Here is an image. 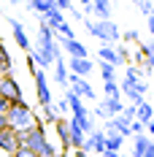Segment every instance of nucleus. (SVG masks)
<instances>
[{"label": "nucleus", "instance_id": "1", "mask_svg": "<svg viewBox=\"0 0 154 157\" xmlns=\"http://www.w3.org/2000/svg\"><path fill=\"white\" fill-rule=\"evenodd\" d=\"M19 146L30 149L32 155H38V157H62V152H57V149L49 144L46 130L38 125V122H35L32 127H27V130L19 133Z\"/></svg>", "mask_w": 154, "mask_h": 157}, {"label": "nucleus", "instance_id": "12", "mask_svg": "<svg viewBox=\"0 0 154 157\" xmlns=\"http://www.w3.org/2000/svg\"><path fill=\"white\" fill-rule=\"evenodd\" d=\"M65 122H68V136H70V146H73V149H81V146H84V138H87V136H84V130L78 127V122L73 119V117H70V119H65Z\"/></svg>", "mask_w": 154, "mask_h": 157}, {"label": "nucleus", "instance_id": "30", "mask_svg": "<svg viewBox=\"0 0 154 157\" xmlns=\"http://www.w3.org/2000/svg\"><path fill=\"white\" fill-rule=\"evenodd\" d=\"M122 98H130V106H141V103L146 100V98H143V95H141L138 90H124V92H122Z\"/></svg>", "mask_w": 154, "mask_h": 157}, {"label": "nucleus", "instance_id": "34", "mask_svg": "<svg viewBox=\"0 0 154 157\" xmlns=\"http://www.w3.org/2000/svg\"><path fill=\"white\" fill-rule=\"evenodd\" d=\"M130 133H133V136H143V133H146V125H141V122L133 119V122H130Z\"/></svg>", "mask_w": 154, "mask_h": 157}, {"label": "nucleus", "instance_id": "4", "mask_svg": "<svg viewBox=\"0 0 154 157\" xmlns=\"http://www.w3.org/2000/svg\"><path fill=\"white\" fill-rule=\"evenodd\" d=\"M0 98H6L8 103H24L22 87H19V81H16L11 73H6V76L0 78Z\"/></svg>", "mask_w": 154, "mask_h": 157}, {"label": "nucleus", "instance_id": "28", "mask_svg": "<svg viewBox=\"0 0 154 157\" xmlns=\"http://www.w3.org/2000/svg\"><path fill=\"white\" fill-rule=\"evenodd\" d=\"M54 33H60V38H62V41H73V38H76V33H73V27H70L68 22H62V25H60V27H57Z\"/></svg>", "mask_w": 154, "mask_h": 157}, {"label": "nucleus", "instance_id": "46", "mask_svg": "<svg viewBox=\"0 0 154 157\" xmlns=\"http://www.w3.org/2000/svg\"><path fill=\"white\" fill-rule=\"evenodd\" d=\"M130 3H138V0H130Z\"/></svg>", "mask_w": 154, "mask_h": 157}, {"label": "nucleus", "instance_id": "16", "mask_svg": "<svg viewBox=\"0 0 154 157\" xmlns=\"http://www.w3.org/2000/svg\"><path fill=\"white\" fill-rule=\"evenodd\" d=\"M51 68H54V81L62 90H68V65H65V60H54Z\"/></svg>", "mask_w": 154, "mask_h": 157}, {"label": "nucleus", "instance_id": "21", "mask_svg": "<svg viewBox=\"0 0 154 157\" xmlns=\"http://www.w3.org/2000/svg\"><path fill=\"white\" fill-rule=\"evenodd\" d=\"M11 71H14V57L8 54L6 44L0 41V73H11Z\"/></svg>", "mask_w": 154, "mask_h": 157}, {"label": "nucleus", "instance_id": "9", "mask_svg": "<svg viewBox=\"0 0 154 157\" xmlns=\"http://www.w3.org/2000/svg\"><path fill=\"white\" fill-rule=\"evenodd\" d=\"M84 152H97V155H103L106 152V133L103 130H92L89 133V138H84V146H81Z\"/></svg>", "mask_w": 154, "mask_h": 157}, {"label": "nucleus", "instance_id": "31", "mask_svg": "<svg viewBox=\"0 0 154 157\" xmlns=\"http://www.w3.org/2000/svg\"><path fill=\"white\" fill-rule=\"evenodd\" d=\"M114 52H116V57L122 60V65H127V63H130V49L124 46V44H116V46H114Z\"/></svg>", "mask_w": 154, "mask_h": 157}, {"label": "nucleus", "instance_id": "25", "mask_svg": "<svg viewBox=\"0 0 154 157\" xmlns=\"http://www.w3.org/2000/svg\"><path fill=\"white\" fill-rule=\"evenodd\" d=\"M100 78H103V84H106V81H116V68L100 63Z\"/></svg>", "mask_w": 154, "mask_h": 157}, {"label": "nucleus", "instance_id": "41", "mask_svg": "<svg viewBox=\"0 0 154 157\" xmlns=\"http://www.w3.org/2000/svg\"><path fill=\"white\" fill-rule=\"evenodd\" d=\"M103 157H122L119 152H103Z\"/></svg>", "mask_w": 154, "mask_h": 157}, {"label": "nucleus", "instance_id": "5", "mask_svg": "<svg viewBox=\"0 0 154 157\" xmlns=\"http://www.w3.org/2000/svg\"><path fill=\"white\" fill-rule=\"evenodd\" d=\"M32 78H35V95H38V103H41V106H51V103H54V98H51V90H49V76H46V71L35 68V71H32Z\"/></svg>", "mask_w": 154, "mask_h": 157}, {"label": "nucleus", "instance_id": "18", "mask_svg": "<svg viewBox=\"0 0 154 157\" xmlns=\"http://www.w3.org/2000/svg\"><path fill=\"white\" fill-rule=\"evenodd\" d=\"M103 109L108 111V117H119L124 109V100L122 98H103Z\"/></svg>", "mask_w": 154, "mask_h": 157}, {"label": "nucleus", "instance_id": "44", "mask_svg": "<svg viewBox=\"0 0 154 157\" xmlns=\"http://www.w3.org/2000/svg\"><path fill=\"white\" fill-rule=\"evenodd\" d=\"M78 3H81V6H84V8H87V6H89V3H92V0H78Z\"/></svg>", "mask_w": 154, "mask_h": 157}, {"label": "nucleus", "instance_id": "23", "mask_svg": "<svg viewBox=\"0 0 154 157\" xmlns=\"http://www.w3.org/2000/svg\"><path fill=\"white\" fill-rule=\"evenodd\" d=\"M54 8V0H30V11H35V14H46V11H51Z\"/></svg>", "mask_w": 154, "mask_h": 157}, {"label": "nucleus", "instance_id": "37", "mask_svg": "<svg viewBox=\"0 0 154 157\" xmlns=\"http://www.w3.org/2000/svg\"><path fill=\"white\" fill-rule=\"evenodd\" d=\"M11 157H38V155H32L30 149H24V146H19V149H16V152H14Z\"/></svg>", "mask_w": 154, "mask_h": 157}, {"label": "nucleus", "instance_id": "33", "mask_svg": "<svg viewBox=\"0 0 154 157\" xmlns=\"http://www.w3.org/2000/svg\"><path fill=\"white\" fill-rule=\"evenodd\" d=\"M54 8L65 14V11H73V3H70V0H54Z\"/></svg>", "mask_w": 154, "mask_h": 157}, {"label": "nucleus", "instance_id": "43", "mask_svg": "<svg viewBox=\"0 0 154 157\" xmlns=\"http://www.w3.org/2000/svg\"><path fill=\"white\" fill-rule=\"evenodd\" d=\"M76 157H87V152L84 149H76Z\"/></svg>", "mask_w": 154, "mask_h": 157}, {"label": "nucleus", "instance_id": "7", "mask_svg": "<svg viewBox=\"0 0 154 157\" xmlns=\"http://www.w3.org/2000/svg\"><path fill=\"white\" fill-rule=\"evenodd\" d=\"M8 27H11V33H14V41L19 44V49H22L24 54H30V52H32V44H30V38H27L24 25H22L19 19H14V16H8Z\"/></svg>", "mask_w": 154, "mask_h": 157}, {"label": "nucleus", "instance_id": "11", "mask_svg": "<svg viewBox=\"0 0 154 157\" xmlns=\"http://www.w3.org/2000/svg\"><path fill=\"white\" fill-rule=\"evenodd\" d=\"M68 90L76 95V98H81V100H92L95 98V90L89 87L87 78H78V81H73V84H68Z\"/></svg>", "mask_w": 154, "mask_h": 157}, {"label": "nucleus", "instance_id": "3", "mask_svg": "<svg viewBox=\"0 0 154 157\" xmlns=\"http://www.w3.org/2000/svg\"><path fill=\"white\" fill-rule=\"evenodd\" d=\"M6 122H8L11 130L22 133V130H27V127L35 125V114H32V109L27 103H11L8 111H6Z\"/></svg>", "mask_w": 154, "mask_h": 157}, {"label": "nucleus", "instance_id": "8", "mask_svg": "<svg viewBox=\"0 0 154 157\" xmlns=\"http://www.w3.org/2000/svg\"><path fill=\"white\" fill-rule=\"evenodd\" d=\"M16 149H19V133L11 127H0V152L11 157Z\"/></svg>", "mask_w": 154, "mask_h": 157}, {"label": "nucleus", "instance_id": "24", "mask_svg": "<svg viewBox=\"0 0 154 157\" xmlns=\"http://www.w3.org/2000/svg\"><path fill=\"white\" fill-rule=\"evenodd\" d=\"M122 144H124V138L116 136V133H114V136H106V152H119Z\"/></svg>", "mask_w": 154, "mask_h": 157}, {"label": "nucleus", "instance_id": "20", "mask_svg": "<svg viewBox=\"0 0 154 157\" xmlns=\"http://www.w3.org/2000/svg\"><path fill=\"white\" fill-rule=\"evenodd\" d=\"M54 127H57V136H60V141H62V152H68V149H70V136H68V122H65V117L57 119Z\"/></svg>", "mask_w": 154, "mask_h": 157}, {"label": "nucleus", "instance_id": "26", "mask_svg": "<svg viewBox=\"0 0 154 157\" xmlns=\"http://www.w3.org/2000/svg\"><path fill=\"white\" fill-rule=\"evenodd\" d=\"M41 111H43V122H49V125H54L57 119H62L54 106H41Z\"/></svg>", "mask_w": 154, "mask_h": 157}, {"label": "nucleus", "instance_id": "32", "mask_svg": "<svg viewBox=\"0 0 154 157\" xmlns=\"http://www.w3.org/2000/svg\"><path fill=\"white\" fill-rule=\"evenodd\" d=\"M89 117H97V119H103V122H106V119H111V117H108V111L103 109V103H97V106L92 109V114H89Z\"/></svg>", "mask_w": 154, "mask_h": 157}, {"label": "nucleus", "instance_id": "38", "mask_svg": "<svg viewBox=\"0 0 154 157\" xmlns=\"http://www.w3.org/2000/svg\"><path fill=\"white\" fill-rule=\"evenodd\" d=\"M146 30L152 33V38H154V6H152V14L146 16Z\"/></svg>", "mask_w": 154, "mask_h": 157}, {"label": "nucleus", "instance_id": "14", "mask_svg": "<svg viewBox=\"0 0 154 157\" xmlns=\"http://www.w3.org/2000/svg\"><path fill=\"white\" fill-rule=\"evenodd\" d=\"M154 119V106L149 103V100H143L141 106H135V122H141V125H149Z\"/></svg>", "mask_w": 154, "mask_h": 157}, {"label": "nucleus", "instance_id": "39", "mask_svg": "<svg viewBox=\"0 0 154 157\" xmlns=\"http://www.w3.org/2000/svg\"><path fill=\"white\" fill-rule=\"evenodd\" d=\"M8 106H11V103H8L6 98H0V114H6V111H8Z\"/></svg>", "mask_w": 154, "mask_h": 157}, {"label": "nucleus", "instance_id": "45", "mask_svg": "<svg viewBox=\"0 0 154 157\" xmlns=\"http://www.w3.org/2000/svg\"><path fill=\"white\" fill-rule=\"evenodd\" d=\"M8 3H11V6H16V3H19V0H8Z\"/></svg>", "mask_w": 154, "mask_h": 157}, {"label": "nucleus", "instance_id": "2", "mask_svg": "<svg viewBox=\"0 0 154 157\" xmlns=\"http://www.w3.org/2000/svg\"><path fill=\"white\" fill-rule=\"evenodd\" d=\"M84 27H87L89 35L100 38L103 46H116V44H119V35H122L114 19H108V22H97V19H87V16H84Z\"/></svg>", "mask_w": 154, "mask_h": 157}, {"label": "nucleus", "instance_id": "36", "mask_svg": "<svg viewBox=\"0 0 154 157\" xmlns=\"http://www.w3.org/2000/svg\"><path fill=\"white\" fill-rule=\"evenodd\" d=\"M51 106L57 109V114H60V117H62V114H68V111H70V109H68V100H65V98H62V100H57V103H51Z\"/></svg>", "mask_w": 154, "mask_h": 157}, {"label": "nucleus", "instance_id": "17", "mask_svg": "<svg viewBox=\"0 0 154 157\" xmlns=\"http://www.w3.org/2000/svg\"><path fill=\"white\" fill-rule=\"evenodd\" d=\"M41 22H43L46 27H51V30H57L62 22H65V14H62V11H57V8H51V11H46V14H43V19H41Z\"/></svg>", "mask_w": 154, "mask_h": 157}, {"label": "nucleus", "instance_id": "47", "mask_svg": "<svg viewBox=\"0 0 154 157\" xmlns=\"http://www.w3.org/2000/svg\"><path fill=\"white\" fill-rule=\"evenodd\" d=\"M122 157H124V155H122Z\"/></svg>", "mask_w": 154, "mask_h": 157}, {"label": "nucleus", "instance_id": "35", "mask_svg": "<svg viewBox=\"0 0 154 157\" xmlns=\"http://www.w3.org/2000/svg\"><path fill=\"white\" fill-rule=\"evenodd\" d=\"M152 6H154L152 0H138V8H141V14H143V16L152 14Z\"/></svg>", "mask_w": 154, "mask_h": 157}, {"label": "nucleus", "instance_id": "42", "mask_svg": "<svg viewBox=\"0 0 154 157\" xmlns=\"http://www.w3.org/2000/svg\"><path fill=\"white\" fill-rule=\"evenodd\" d=\"M0 127H8V122H6V114H0Z\"/></svg>", "mask_w": 154, "mask_h": 157}, {"label": "nucleus", "instance_id": "19", "mask_svg": "<svg viewBox=\"0 0 154 157\" xmlns=\"http://www.w3.org/2000/svg\"><path fill=\"white\" fill-rule=\"evenodd\" d=\"M97 57H100V63H106V65H122V60L116 57V52H114V46H100V52H97Z\"/></svg>", "mask_w": 154, "mask_h": 157}, {"label": "nucleus", "instance_id": "13", "mask_svg": "<svg viewBox=\"0 0 154 157\" xmlns=\"http://www.w3.org/2000/svg\"><path fill=\"white\" fill-rule=\"evenodd\" d=\"M62 52L65 54H70V57H89V52H87V46L78 41V38H73V41H62Z\"/></svg>", "mask_w": 154, "mask_h": 157}, {"label": "nucleus", "instance_id": "27", "mask_svg": "<svg viewBox=\"0 0 154 157\" xmlns=\"http://www.w3.org/2000/svg\"><path fill=\"white\" fill-rule=\"evenodd\" d=\"M119 41H122L124 46H130V44H141V35H138V30H127V33L119 35Z\"/></svg>", "mask_w": 154, "mask_h": 157}, {"label": "nucleus", "instance_id": "22", "mask_svg": "<svg viewBox=\"0 0 154 157\" xmlns=\"http://www.w3.org/2000/svg\"><path fill=\"white\" fill-rule=\"evenodd\" d=\"M149 149V136H133V155L130 157H143Z\"/></svg>", "mask_w": 154, "mask_h": 157}, {"label": "nucleus", "instance_id": "40", "mask_svg": "<svg viewBox=\"0 0 154 157\" xmlns=\"http://www.w3.org/2000/svg\"><path fill=\"white\" fill-rule=\"evenodd\" d=\"M146 133H149V138H154V119L146 125Z\"/></svg>", "mask_w": 154, "mask_h": 157}, {"label": "nucleus", "instance_id": "6", "mask_svg": "<svg viewBox=\"0 0 154 157\" xmlns=\"http://www.w3.org/2000/svg\"><path fill=\"white\" fill-rule=\"evenodd\" d=\"M92 71H95V63L89 57H70L68 60V73L76 78H87Z\"/></svg>", "mask_w": 154, "mask_h": 157}, {"label": "nucleus", "instance_id": "15", "mask_svg": "<svg viewBox=\"0 0 154 157\" xmlns=\"http://www.w3.org/2000/svg\"><path fill=\"white\" fill-rule=\"evenodd\" d=\"M138 81H141V71L130 65V68H127V73H124V78H122V84H119V92H124V90H133Z\"/></svg>", "mask_w": 154, "mask_h": 157}, {"label": "nucleus", "instance_id": "10", "mask_svg": "<svg viewBox=\"0 0 154 157\" xmlns=\"http://www.w3.org/2000/svg\"><path fill=\"white\" fill-rule=\"evenodd\" d=\"M89 14L97 22H108L111 19V0H92L89 3Z\"/></svg>", "mask_w": 154, "mask_h": 157}, {"label": "nucleus", "instance_id": "29", "mask_svg": "<svg viewBox=\"0 0 154 157\" xmlns=\"http://www.w3.org/2000/svg\"><path fill=\"white\" fill-rule=\"evenodd\" d=\"M103 98H122V92H119V81H106V87H103Z\"/></svg>", "mask_w": 154, "mask_h": 157}]
</instances>
